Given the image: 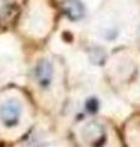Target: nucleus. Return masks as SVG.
I'll return each instance as SVG.
<instances>
[{
    "instance_id": "1",
    "label": "nucleus",
    "mask_w": 140,
    "mask_h": 147,
    "mask_svg": "<svg viewBox=\"0 0 140 147\" xmlns=\"http://www.w3.org/2000/svg\"><path fill=\"white\" fill-rule=\"evenodd\" d=\"M21 115V105L17 100L9 99L0 107V119L6 126H15Z\"/></svg>"
},
{
    "instance_id": "2",
    "label": "nucleus",
    "mask_w": 140,
    "mask_h": 147,
    "mask_svg": "<svg viewBox=\"0 0 140 147\" xmlns=\"http://www.w3.org/2000/svg\"><path fill=\"white\" fill-rule=\"evenodd\" d=\"M53 77V67L52 64L47 60H42L36 67V79L42 87H47Z\"/></svg>"
},
{
    "instance_id": "3",
    "label": "nucleus",
    "mask_w": 140,
    "mask_h": 147,
    "mask_svg": "<svg viewBox=\"0 0 140 147\" xmlns=\"http://www.w3.org/2000/svg\"><path fill=\"white\" fill-rule=\"evenodd\" d=\"M63 9L71 20H79L84 15V7L77 0H67L63 5Z\"/></svg>"
}]
</instances>
